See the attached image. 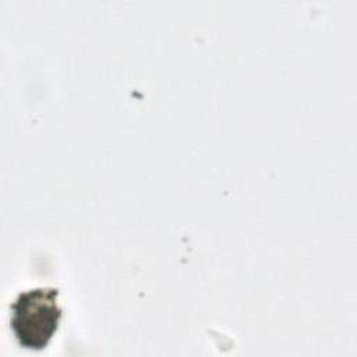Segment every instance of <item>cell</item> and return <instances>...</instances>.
Returning <instances> with one entry per match:
<instances>
[{
  "label": "cell",
  "mask_w": 357,
  "mask_h": 357,
  "mask_svg": "<svg viewBox=\"0 0 357 357\" xmlns=\"http://www.w3.org/2000/svg\"><path fill=\"white\" fill-rule=\"evenodd\" d=\"M59 289L36 287L18 294L11 304V328L18 343L31 350L45 349L59 328Z\"/></svg>",
  "instance_id": "1"
}]
</instances>
